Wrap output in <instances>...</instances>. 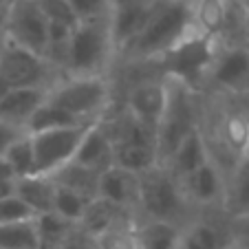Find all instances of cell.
<instances>
[{
    "mask_svg": "<svg viewBox=\"0 0 249 249\" xmlns=\"http://www.w3.org/2000/svg\"><path fill=\"white\" fill-rule=\"evenodd\" d=\"M170 84V102L168 110L163 115V122L159 126V155L161 163L174 155V150L192 135L194 130L203 126V108L196 90L179 84L168 77Z\"/></svg>",
    "mask_w": 249,
    "mask_h": 249,
    "instance_id": "cell-7",
    "label": "cell"
},
{
    "mask_svg": "<svg viewBox=\"0 0 249 249\" xmlns=\"http://www.w3.org/2000/svg\"><path fill=\"white\" fill-rule=\"evenodd\" d=\"M33 212L20 201L18 196H9L0 201V225H9V223H22L33 221Z\"/></svg>",
    "mask_w": 249,
    "mask_h": 249,
    "instance_id": "cell-33",
    "label": "cell"
},
{
    "mask_svg": "<svg viewBox=\"0 0 249 249\" xmlns=\"http://www.w3.org/2000/svg\"><path fill=\"white\" fill-rule=\"evenodd\" d=\"M80 22H99L110 20L113 0H69Z\"/></svg>",
    "mask_w": 249,
    "mask_h": 249,
    "instance_id": "cell-31",
    "label": "cell"
},
{
    "mask_svg": "<svg viewBox=\"0 0 249 249\" xmlns=\"http://www.w3.org/2000/svg\"><path fill=\"white\" fill-rule=\"evenodd\" d=\"M11 2H14V0H0V9H7Z\"/></svg>",
    "mask_w": 249,
    "mask_h": 249,
    "instance_id": "cell-43",
    "label": "cell"
},
{
    "mask_svg": "<svg viewBox=\"0 0 249 249\" xmlns=\"http://www.w3.org/2000/svg\"><path fill=\"white\" fill-rule=\"evenodd\" d=\"M5 159L9 161V165L14 168L16 177L24 179V177H33L36 174V148H33L31 135H22L14 146L7 150Z\"/></svg>",
    "mask_w": 249,
    "mask_h": 249,
    "instance_id": "cell-27",
    "label": "cell"
},
{
    "mask_svg": "<svg viewBox=\"0 0 249 249\" xmlns=\"http://www.w3.org/2000/svg\"><path fill=\"white\" fill-rule=\"evenodd\" d=\"M157 2H183V0H157Z\"/></svg>",
    "mask_w": 249,
    "mask_h": 249,
    "instance_id": "cell-44",
    "label": "cell"
},
{
    "mask_svg": "<svg viewBox=\"0 0 249 249\" xmlns=\"http://www.w3.org/2000/svg\"><path fill=\"white\" fill-rule=\"evenodd\" d=\"M55 190H57V185L53 181V177L33 174V177H24V179L16 181V196L33 212V216L53 212Z\"/></svg>",
    "mask_w": 249,
    "mask_h": 249,
    "instance_id": "cell-21",
    "label": "cell"
},
{
    "mask_svg": "<svg viewBox=\"0 0 249 249\" xmlns=\"http://www.w3.org/2000/svg\"><path fill=\"white\" fill-rule=\"evenodd\" d=\"M181 183H183L185 196L194 207H218V210H223L227 192V177L214 159H210L196 172L185 177Z\"/></svg>",
    "mask_w": 249,
    "mask_h": 249,
    "instance_id": "cell-12",
    "label": "cell"
},
{
    "mask_svg": "<svg viewBox=\"0 0 249 249\" xmlns=\"http://www.w3.org/2000/svg\"><path fill=\"white\" fill-rule=\"evenodd\" d=\"M49 102L57 108L66 110L75 119L86 124L104 122L110 113L113 104V84L108 75L99 77H64L60 84L53 86Z\"/></svg>",
    "mask_w": 249,
    "mask_h": 249,
    "instance_id": "cell-5",
    "label": "cell"
},
{
    "mask_svg": "<svg viewBox=\"0 0 249 249\" xmlns=\"http://www.w3.org/2000/svg\"><path fill=\"white\" fill-rule=\"evenodd\" d=\"M60 249H95L93 236H89L80 225H75V230L71 231V236L64 240Z\"/></svg>",
    "mask_w": 249,
    "mask_h": 249,
    "instance_id": "cell-35",
    "label": "cell"
},
{
    "mask_svg": "<svg viewBox=\"0 0 249 249\" xmlns=\"http://www.w3.org/2000/svg\"><path fill=\"white\" fill-rule=\"evenodd\" d=\"M223 212H225V218H238L249 214V157L238 161V165L227 174Z\"/></svg>",
    "mask_w": 249,
    "mask_h": 249,
    "instance_id": "cell-22",
    "label": "cell"
},
{
    "mask_svg": "<svg viewBox=\"0 0 249 249\" xmlns=\"http://www.w3.org/2000/svg\"><path fill=\"white\" fill-rule=\"evenodd\" d=\"M139 214L128 207H122L117 203H110L106 198H93L86 210L84 218L80 221V227L86 231L89 236H102L110 230H119V227H128V225H137Z\"/></svg>",
    "mask_w": 249,
    "mask_h": 249,
    "instance_id": "cell-14",
    "label": "cell"
},
{
    "mask_svg": "<svg viewBox=\"0 0 249 249\" xmlns=\"http://www.w3.org/2000/svg\"><path fill=\"white\" fill-rule=\"evenodd\" d=\"M227 249H245V247H243V243H240V240L231 238V243H230V245H227Z\"/></svg>",
    "mask_w": 249,
    "mask_h": 249,
    "instance_id": "cell-42",
    "label": "cell"
},
{
    "mask_svg": "<svg viewBox=\"0 0 249 249\" xmlns=\"http://www.w3.org/2000/svg\"><path fill=\"white\" fill-rule=\"evenodd\" d=\"M231 7H234V0H192L194 31L223 42L231 18Z\"/></svg>",
    "mask_w": 249,
    "mask_h": 249,
    "instance_id": "cell-20",
    "label": "cell"
},
{
    "mask_svg": "<svg viewBox=\"0 0 249 249\" xmlns=\"http://www.w3.org/2000/svg\"><path fill=\"white\" fill-rule=\"evenodd\" d=\"M117 47H115L110 20L80 22L71 36L66 77H99L108 75Z\"/></svg>",
    "mask_w": 249,
    "mask_h": 249,
    "instance_id": "cell-4",
    "label": "cell"
},
{
    "mask_svg": "<svg viewBox=\"0 0 249 249\" xmlns=\"http://www.w3.org/2000/svg\"><path fill=\"white\" fill-rule=\"evenodd\" d=\"M223 44L216 38L203 36L198 31H190L174 49H170L157 64L163 69V77L179 82L188 89L201 93L210 84V75L214 69Z\"/></svg>",
    "mask_w": 249,
    "mask_h": 249,
    "instance_id": "cell-3",
    "label": "cell"
},
{
    "mask_svg": "<svg viewBox=\"0 0 249 249\" xmlns=\"http://www.w3.org/2000/svg\"><path fill=\"white\" fill-rule=\"evenodd\" d=\"M240 11H243V20H245V31H247V40H249V0H238Z\"/></svg>",
    "mask_w": 249,
    "mask_h": 249,
    "instance_id": "cell-39",
    "label": "cell"
},
{
    "mask_svg": "<svg viewBox=\"0 0 249 249\" xmlns=\"http://www.w3.org/2000/svg\"><path fill=\"white\" fill-rule=\"evenodd\" d=\"M82 124H86V122H80V119H75L73 115H69L66 110L57 108L55 104H51V102L47 99V104H44L42 108L36 113V117L31 119V124H29L27 132H29V135H36V132L55 130V128L82 126ZM93 124H95V122H93Z\"/></svg>",
    "mask_w": 249,
    "mask_h": 249,
    "instance_id": "cell-26",
    "label": "cell"
},
{
    "mask_svg": "<svg viewBox=\"0 0 249 249\" xmlns=\"http://www.w3.org/2000/svg\"><path fill=\"white\" fill-rule=\"evenodd\" d=\"M97 196L139 214V174L113 165L102 174Z\"/></svg>",
    "mask_w": 249,
    "mask_h": 249,
    "instance_id": "cell-16",
    "label": "cell"
},
{
    "mask_svg": "<svg viewBox=\"0 0 249 249\" xmlns=\"http://www.w3.org/2000/svg\"><path fill=\"white\" fill-rule=\"evenodd\" d=\"M9 90H11V86L7 84V82L2 80V77H0V104H2V99L7 97V93H9Z\"/></svg>",
    "mask_w": 249,
    "mask_h": 249,
    "instance_id": "cell-41",
    "label": "cell"
},
{
    "mask_svg": "<svg viewBox=\"0 0 249 249\" xmlns=\"http://www.w3.org/2000/svg\"><path fill=\"white\" fill-rule=\"evenodd\" d=\"M192 29V0L157 2L146 27L122 53L135 62H157L170 49L177 47Z\"/></svg>",
    "mask_w": 249,
    "mask_h": 249,
    "instance_id": "cell-1",
    "label": "cell"
},
{
    "mask_svg": "<svg viewBox=\"0 0 249 249\" xmlns=\"http://www.w3.org/2000/svg\"><path fill=\"white\" fill-rule=\"evenodd\" d=\"M227 225L234 238L249 243V214L247 216H238V218H227Z\"/></svg>",
    "mask_w": 249,
    "mask_h": 249,
    "instance_id": "cell-36",
    "label": "cell"
},
{
    "mask_svg": "<svg viewBox=\"0 0 249 249\" xmlns=\"http://www.w3.org/2000/svg\"><path fill=\"white\" fill-rule=\"evenodd\" d=\"M89 205H90V198L82 196V194L73 192V190H69V188H62V185H57L53 212H55V214H60L62 218H66L69 223H73V225H80V221L84 218Z\"/></svg>",
    "mask_w": 249,
    "mask_h": 249,
    "instance_id": "cell-28",
    "label": "cell"
},
{
    "mask_svg": "<svg viewBox=\"0 0 249 249\" xmlns=\"http://www.w3.org/2000/svg\"><path fill=\"white\" fill-rule=\"evenodd\" d=\"M9 9V7H7ZM7 9H0V38L5 36V27H7Z\"/></svg>",
    "mask_w": 249,
    "mask_h": 249,
    "instance_id": "cell-40",
    "label": "cell"
},
{
    "mask_svg": "<svg viewBox=\"0 0 249 249\" xmlns=\"http://www.w3.org/2000/svg\"><path fill=\"white\" fill-rule=\"evenodd\" d=\"M0 181H18L14 168L9 165V161L5 157H0Z\"/></svg>",
    "mask_w": 249,
    "mask_h": 249,
    "instance_id": "cell-37",
    "label": "cell"
},
{
    "mask_svg": "<svg viewBox=\"0 0 249 249\" xmlns=\"http://www.w3.org/2000/svg\"><path fill=\"white\" fill-rule=\"evenodd\" d=\"M5 38L44 55L49 44V20L38 0H14L7 9Z\"/></svg>",
    "mask_w": 249,
    "mask_h": 249,
    "instance_id": "cell-9",
    "label": "cell"
},
{
    "mask_svg": "<svg viewBox=\"0 0 249 249\" xmlns=\"http://www.w3.org/2000/svg\"><path fill=\"white\" fill-rule=\"evenodd\" d=\"M183 227L172 225V223L148 221L139 218L137 221V238L141 249H179Z\"/></svg>",
    "mask_w": 249,
    "mask_h": 249,
    "instance_id": "cell-23",
    "label": "cell"
},
{
    "mask_svg": "<svg viewBox=\"0 0 249 249\" xmlns=\"http://www.w3.org/2000/svg\"><path fill=\"white\" fill-rule=\"evenodd\" d=\"M0 249H38L33 221L0 225Z\"/></svg>",
    "mask_w": 249,
    "mask_h": 249,
    "instance_id": "cell-29",
    "label": "cell"
},
{
    "mask_svg": "<svg viewBox=\"0 0 249 249\" xmlns=\"http://www.w3.org/2000/svg\"><path fill=\"white\" fill-rule=\"evenodd\" d=\"M99 124V122H95ZM95 124H82L71 128H55L31 135L33 148H36V174L40 177H53L57 170L69 165L75 159L84 137Z\"/></svg>",
    "mask_w": 249,
    "mask_h": 249,
    "instance_id": "cell-8",
    "label": "cell"
},
{
    "mask_svg": "<svg viewBox=\"0 0 249 249\" xmlns=\"http://www.w3.org/2000/svg\"><path fill=\"white\" fill-rule=\"evenodd\" d=\"M73 161L89 170H95V172H99V174H104L108 168L115 165L113 139H110L104 122L95 124L89 130V135L84 137V141H82V146Z\"/></svg>",
    "mask_w": 249,
    "mask_h": 249,
    "instance_id": "cell-19",
    "label": "cell"
},
{
    "mask_svg": "<svg viewBox=\"0 0 249 249\" xmlns=\"http://www.w3.org/2000/svg\"><path fill=\"white\" fill-rule=\"evenodd\" d=\"M192 212L183 183L163 163L139 177V218L185 227L194 218Z\"/></svg>",
    "mask_w": 249,
    "mask_h": 249,
    "instance_id": "cell-2",
    "label": "cell"
},
{
    "mask_svg": "<svg viewBox=\"0 0 249 249\" xmlns=\"http://www.w3.org/2000/svg\"><path fill=\"white\" fill-rule=\"evenodd\" d=\"M93 245L95 249H141L139 238H137V225L119 227L102 236H95Z\"/></svg>",
    "mask_w": 249,
    "mask_h": 249,
    "instance_id": "cell-30",
    "label": "cell"
},
{
    "mask_svg": "<svg viewBox=\"0 0 249 249\" xmlns=\"http://www.w3.org/2000/svg\"><path fill=\"white\" fill-rule=\"evenodd\" d=\"M230 225L218 221H212L205 216H194L181 234V247L179 249H227L231 243Z\"/></svg>",
    "mask_w": 249,
    "mask_h": 249,
    "instance_id": "cell-17",
    "label": "cell"
},
{
    "mask_svg": "<svg viewBox=\"0 0 249 249\" xmlns=\"http://www.w3.org/2000/svg\"><path fill=\"white\" fill-rule=\"evenodd\" d=\"M99 179H102L99 172L84 168V165L75 163V161H71L69 165H64L62 170H57V172L53 174V181H55L57 185L73 190V192L90 198V201L97 198V194H99Z\"/></svg>",
    "mask_w": 249,
    "mask_h": 249,
    "instance_id": "cell-24",
    "label": "cell"
},
{
    "mask_svg": "<svg viewBox=\"0 0 249 249\" xmlns=\"http://www.w3.org/2000/svg\"><path fill=\"white\" fill-rule=\"evenodd\" d=\"M168 102H170L168 77H159V80L137 82L128 90L124 108L135 119H139L141 124L159 130L161 122H163V115L168 110Z\"/></svg>",
    "mask_w": 249,
    "mask_h": 249,
    "instance_id": "cell-11",
    "label": "cell"
},
{
    "mask_svg": "<svg viewBox=\"0 0 249 249\" xmlns=\"http://www.w3.org/2000/svg\"><path fill=\"white\" fill-rule=\"evenodd\" d=\"M22 135H27V132L11 126V124H7L5 119H0V157H5L7 150H9Z\"/></svg>",
    "mask_w": 249,
    "mask_h": 249,
    "instance_id": "cell-34",
    "label": "cell"
},
{
    "mask_svg": "<svg viewBox=\"0 0 249 249\" xmlns=\"http://www.w3.org/2000/svg\"><path fill=\"white\" fill-rule=\"evenodd\" d=\"M212 159V152H210V143H207V137L203 132V126L198 130H194L188 139L181 143L174 155L165 161V168L177 177L179 181H183L185 177H190L192 172H196L201 165H205L207 161Z\"/></svg>",
    "mask_w": 249,
    "mask_h": 249,
    "instance_id": "cell-18",
    "label": "cell"
},
{
    "mask_svg": "<svg viewBox=\"0 0 249 249\" xmlns=\"http://www.w3.org/2000/svg\"><path fill=\"white\" fill-rule=\"evenodd\" d=\"M38 5L44 11L49 22L64 24V27H71V29H75L80 24V20H77L69 0H38Z\"/></svg>",
    "mask_w": 249,
    "mask_h": 249,
    "instance_id": "cell-32",
    "label": "cell"
},
{
    "mask_svg": "<svg viewBox=\"0 0 249 249\" xmlns=\"http://www.w3.org/2000/svg\"><path fill=\"white\" fill-rule=\"evenodd\" d=\"M36 225V240H38V249H60L64 240L71 236V231L75 230L73 223L62 218L55 212H47L33 218Z\"/></svg>",
    "mask_w": 249,
    "mask_h": 249,
    "instance_id": "cell-25",
    "label": "cell"
},
{
    "mask_svg": "<svg viewBox=\"0 0 249 249\" xmlns=\"http://www.w3.org/2000/svg\"><path fill=\"white\" fill-rule=\"evenodd\" d=\"M16 196V181H0V201Z\"/></svg>",
    "mask_w": 249,
    "mask_h": 249,
    "instance_id": "cell-38",
    "label": "cell"
},
{
    "mask_svg": "<svg viewBox=\"0 0 249 249\" xmlns=\"http://www.w3.org/2000/svg\"><path fill=\"white\" fill-rule=\"evenodd\" d=\"M0 77L11 89H47L60 84L66 77L64 71H60L53 62L36 51L20 47V44L0 38Z\"/></svg>",
    "mask_w": 249,
    "mask_h": 249,
    "instance_id": "cell-6",
    "label": "cell"
},
{
    "mask_svg": "<svg viewBox=\"0 0 249 249\" xmlns=\"http://www.w3.org/2000/svg\"><path fill=\"white\" fill-rule=\"evenodd\" d=\"M207 86L225 97L249 99V44L223 47Z\"/></svg>",
    "mask_w": 249,
    "mask_h": 249,
    "instance_id": "cell-10",
    "label": "cell"
},
{
    "mask_svg": "<svg viewBox=\"0 0 249 249\" xmlns=\"http://www.w3.org/2000/svg\"><path fill=\"white\" fill-rule=\"evenodd\" d=\"M236 240H238V238H236ZM240 243H243V240H240ZM243 247H245V249H249V243H243Z\"/></svg>",
    "mask_w": 249,
    "mask_h": 249,
    "instance_id": "cell-45",
    "label": "cell"
},
{
    "mask_svg": "<svg viewBox=\"0 0 249 249\" xmlns=\"http://www.w3.org/2000/svg\"><path fill=\"white\" fill-rule=\"evenodd\" d=\"M157 0H113V16H110V29L117 53H122L132 40L141 33L150 20Z\"/></svg>",
    "mask_w": 249,
    "mask_h": 249,
    "instance_id": "cell-13",
    "label": "cell"
},
{
    "mask_svg": "<svg viewBox=\"0 0 249 249\" xmlns=\"http://www.w3.org/2000/svg\"><path fill=\"white\" fill-rule=\"evenodd\" d=\"M51 90L47 89H11L0 104V119L27 132L31 119L47 104Z\"/></svg>",
    "mask_w": 249,
    "mask_h": 249,
    "instance_id": "cell-15",
    "label": "cell"
}]
</instances>
